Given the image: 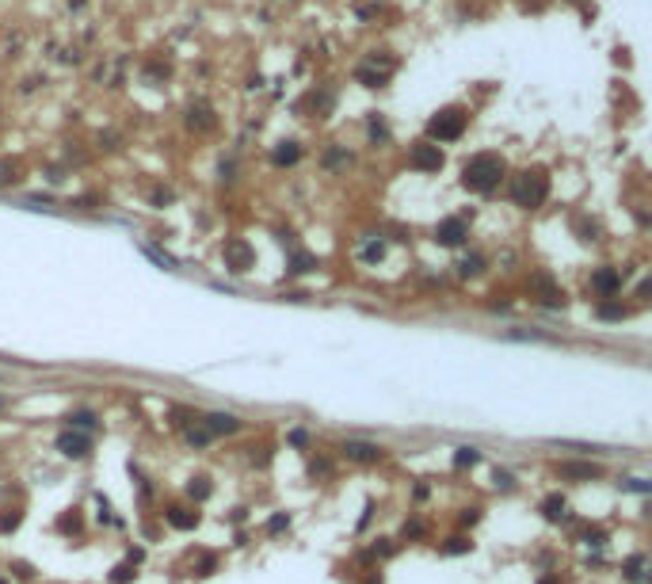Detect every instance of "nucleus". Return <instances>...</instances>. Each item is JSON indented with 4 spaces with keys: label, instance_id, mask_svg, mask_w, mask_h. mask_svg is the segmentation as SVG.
Wrapping results in <instances>:
<instances>
[{
    "label": "nucleus",
    "instance_id": "27",
    "mask_svg": "<svg viewBox=\"0 0 652 584\" xmlns=\"http://www.w3.org/2000/svg\"><path fill=\"white\" fill-rule=\"evenodd\" d=\"M313 268H317V256H313V252H294V256H290L286 275H306V271H313Z\"/></svg>",
    "mask_w": 652,
    "mask_h": 584
},
{
    "label": "nucleus",
    "instance_id": "33",
    "mask_svg": "<svg viewBox=\"0 0 652 584\" xmlns=\"http://www.w3.org/2000/svg\"><path fill=\"white\" fill-rule=\"evenodd\" d=\"M385 12V4H355V16L363 23H370V20H378V16Z\"/></svg>",
    "mask_w": 652,
    "mask_h": 584
},
{
    "label": "nucleus",
    "instance_id": "15",
    "mask_svg": "<svg viewBox=\"0 0 652 584\" xmlns=\"http://www.w3.org/2000/svg\"><path fill=\"white\" fill-rule=\"evenodd\" d=\"M351 165H355V153L347 145H328L325 153H320V168H325V172H347Z\"/></svg>",
    "mask_w": 652,
    "mask_h": 584
},
{
    "label": "nucleus",
    "instance_id": "38",
    "mask_svg": "<svg viewBox=\"0 0 652 584\" xmlns=\"http://www.w3.org/2000/svg\"><path fill=\"white\" fill-rule=\"evenodd\" d=\"M145 256H153V260L160 263V268H168V271L176 268V260H172V256H164V252H160V249H149V244H145Z\"/></svg>",
    "mask_w": 652,
    "mask_h": 584
},
{
    "label": "nucleus",
    "instance_id": "21",
    "mask_svg": "<svg viewBox=\"0 0 652 584\" xmlns=\"http://www.w3.org/2000/svg\"><path fill=\"white\" fill-rule=\"evenodd\" d=\"M164 520L172 523L176 531H195V527H198V512H195L191 504H168Z\"/></svg>",
    "mask_w": 652,
    "mask_h": 584
},
{
    "label": "nucleus",
    "instance_id": "46",
    "mask_svg": "<svg viewBox=\"0 0 652 584\" xmlns=\"http://www.w3.org/2000/svg\"><path fill=\"white\" fill-rule=\"evenodd\" d=\"M538 584H565V577H561V573H545V577L538 580Z\"/></svg>",
    "mask_w": 652,
    "mask_h": 584
},
{
    "label": "nucleus",
    "instance_id": "37",
    "mask_svg": "<svg viewBox=\"0 0 652 584\" xmlns=\"http://www.w3.org/2000/svg\"><path fill=\"white\" fill-rule=\"evenodd\" d=\"M458 523H461V527H477V523H481V508H461Z\"/></svg>",
    "mask_w": 652,
    "mask_h": 584
},
{
    "label": "nucleus",
    "instance_id": "49",
    "mask_svg": "<svg viewBox=\"0 0 652 584\" xmlns=\"http://www.w3.org/2000/svg\"><path fill=\"white\" fill-rule=\"evenodd\" d=\"M648 516H652V504H648Z\"/></svg>",
    "mask_w": 652,
    "mask_h": 584
},
{
    "label": "nucleus",
    "instance_id": "35",
    "mask_svg": "<svg viewBox=\"0 0 652 584\" xmlns=\"http://www.w3.org/2000/svg\"><path fill=\"white\" fill-rule=\"evenodd\" d=\"M16 172H20V165H16V161H0V184H16V180H20Z\"/></svg>",
    "mask_w": 652,
    "mask_h": 584
},
{
    "label": "nucleus",
    "instance_id": "36",
    "mask_svg": "<svg viewBox=\"0 0 652 584\" xmlns=\"http://www.w3.org/2000/svg\"><path fill=\"white\" fill-rule=\"evenodd\" d=\"M286 527H290V516L279 512V516H271V520H267V535H282Z\"/></svg>",
    "mask_w": 652,
    "mask_h": 584
},
{
    "label": "nucleus",
    "instance_id": "8",
    "mask_svg": "<svg viewBox=\"0 0 652 584\" xmlns=\"http://www.w3.org/2000/svg\"><path fill=\"white\" fill-rule=\"evenodd\" d=\"M531 294H534V302L545 306V309H565V306H569L565 290L557 287V282L545 275V271H534V275H531Z\"/></svg>",
    "mask_w": 652,
    "mask_h": 584
},
{
    "label": "nucleus",
    "instance_id": "1",
    "mask_svg": "<svg viewBox=\"0 0 652 584\" xmlns=\"http://www.w3.org/2000/svg\"><path fill=\"white\" fill-rule=\"evenodd\" d=\"M507 184V161L500 153H473L461 165V187L469 195H493Z\"/></svg>",
    "mask_w": 652,
    "mask_h": 584
},
{
    "label": "nucleus",
    "instance_id": "24",
    "mask_svg": "<svg viewBox=\"0 0 652 584\" xmlns=\"http://www.w3.org/2000/svg\"><path fill=\"white\" fill-rule=\"evenodd\" d=\"M485 268H488L485 252H469V256H461V260H458V275H461V279H477V275H485Z\"/></svg>",
    "mask_w": 652,
    "mask_h": 584
},
{
    "label": "nucleus",
    "instance_id": "23",
    "mask_svg": "<svg viewBox=\"0 0 652 584\" xmlns=\"http://www.w3.org/2000/svg\"><path fill=\"white\" fill-rule=\"evenodd\" d=\"M569 225H572V233H576V237H580L584 244H595V241L603 237L599 222H591L588 214H572V218H569Z\"/></svg>",
    "mask_w": 652,
    "mask_h": 584
},
{
    "label": "nucleus",
    "instance_id": "7",
    "mask_svg": "<svg viewBox=\"0 0 652 584\" xmlns=\"http://www.w3.org/2000/svg\"><path fill=\"white\" fill-rule=\"evenodd\" d=\"M622 282H626V271L622 268H610V263H603V268L591 271V294L599 298V302H610V298L622 294Z\"/></svg>",
    "mask_w": 652,
    "mask_h": 584
},
{
    "label": "nucleus",
    "instance_id": "20",
    "mask_svg": "<svg viewBox=\"0 0 652 584\" xmlns=\"http://www.w3.org/2000/svg\"><path fill=\"white\" fill-rule=\"evenodd\" d=\"M301 107L313 111V119H325L328 111L336 107V92H332V88H313V92L306 96V103H301Z\"/></svg>",
    "mask_w": 652,
    "mask_h": 584
},
{
    "label": "nucleus",
    "instance_id": "42",
    "mask_svg": "<svg viewBox=\"0 0 652 584\" xmlns=\"http://www.w3.org/2000/svg\"><path fill=\"white\" fill-rule=\"evenodd\" d=\"M214 569H217V558H214V554H206V558L198 561V569H195V573H198V577H210Z\"/></svg>",
    "mask_w": 652,
    "mask_h": 584
},
{
    "label": "nucleus",
    "instance_id": "32",
    "mask_svg": "<svg viewBox=\"0 0 652 584\" xmlns=\"http://www.w3.org/2000/svg\"><path fill=\"white\" fill-rule=\"evenodd\" d=\"M107 580H111V584H130V580H134V561H126V565H115Z\"/></svg>",
    "mask_w": 652,
    "mask_h": 584
},
{
    "label": "nucleus",
    "instance_id": "22",
    "mask_svg": "<svg viewBox=\"0 0 652 584\" xmlns=\"http://www.w3.org/2000/svg\"><path fill=\"white\" fill-rule=\"evenodd\" d=\"M538 512H542V520H550V523H561V520H569V501H565L561 493H550V496H542V504H538Z\"/></svg>",
    "mask_w": 652,
    "mask_h": 584
},
{
    "label": "nucleus",
    "instance_id": "10",
    "mask_svg": "<svg viewBox=\"0 0 652 584\" xmlns=\"http://www.w3.org/2000/svg\"><path fill=\"white\" fill-rule=\"evenodd\" d=\"M222 256H225V268L237 271V275H244V271H252V263H256V249H252L248 241L233 237L222 244Z\"/></svg>",
    "mask_w": 652,
    "mask_h": 584
},
{
    "label": "nucleus",
    "instance_id": "26",
    "mask_svg": "<svg viewBox=\"0 0 652 584\" xmlns=\"http://www.w3.org/2000/svg\"><path fill=\"white\" fill-rule=\"evenodd\" d=\"M595 317H599V321H626L629 306H622V302H599V306H595Z\"/></svg>",
    "mask_w": 652,
    "mask_h": 584
},
{
    "label": "nucleus",
    "instance_id": "31",
    "mask_svg": "<svg viewBox=\"0 0 652 584\" xmlns=\"http://www.w3.org/2000/svg\"><path fill=\"white\" fill-rule=\"evenodd\" d=\"M69 428H77V431H92V428H96V412H92V409H77V412H69Z\"/></svg>",
    "mask_w": 652,
    "mask_h": 584
},
{
    "label": "nucleus",
    "instance_id": "6",
    "mask_svg": "<svg viewBox=\"0 0 652 584\" xmlns=\"http://www.w3.org/2000/svg\"><path fill=\"white\" fill-rule=\"evenodd\" d=\"M431 241L439 244V249H461V244L469 241V218H461V214H450V218H442V222L431 230Z\"/></svg>",
    "mask_w": 652,
    "mask_h": 584
},
{
    "label": "nucleus",
    "instance_id": "30",
    "mask_svg": "<svg viewBox=\"0 0 652 584\" xmlns=\"http://www.w3.org/2000/svg\"><path fill=\"white\" fill-rule=\"evenodd\" d=\"M481 463V451L477 447H458L454 451V470H473Z\"/></svg>",
    "mask_w": 652,
    "mask_h": 584
},
{
    "label": "nucleus",
    "instance_id": "9",
    "mask_svg": "<svg viewBox=\"0 0 652 584\" xmlns=\"http://www.w3.org/2000/svg\"><path fill=\"white\" fill-rule=\"evenodd\" d=\"M58 455L61 458H69V463H80V458H88L92 455V436L88 431H77V428H65L58 431Z\"/></svg>",
    "mask_w": 652,
    "mask_h": 584
},
{
    "label": "nucleus",
    "instance_id": "48",
    "mask_svg": "<svg viewBox=\"0 0 652 584\" xmlns=\"http://www.w3.org/2000/svg\"><path fill=\"white\" fill-rule=\"evenodd\" d=\"M0 584H8V580H4V577H0Z\"/></svg>",
    "mask_w": 652,
    "mask_h": 584
},
{
    "label": "nucleus",
    "instance_id": "17",
    "mask_svg": "<svg viewBox=\"0 0 652 584\" xmlns=\"http://www.w3.org/2000/svg\"><path fill=\"white\" fill-rule=\"evenodd\" d=\"M603 470L595 466V463H561L557 466V477H565V482H595V477H599Z\"/></svg>",
    "mask_w": 652,
    "mask_h": 584
},
{
    "label": "nucleus",
    "instance_id": "34",
    "mask_svg": "<svg viewBox=\"0 0 652 584\" xmlns=\"http://www.w3.org/2000/svg\"><path fill=\"white\" fill-rule=\"evenodd\" d=\"M493 485L504 489V493H512V489H515V477L507 474V470H493Z\"/></svg>",
    "mask_w": 652,
    "mask_h": 584
},
{
    "label": "nucleus",
    "instance_id": "29",
    "mask_svg": "<svg viewBox=\"0 0 652 584\" xmlns=\"http://www.w3.org/2000/svg\"><path fill=\"white\" fill-rule=\"evenodd\" d=\"M622 493H637V496H652V477H626L618 482Z\"/></svg>",
    "mask_w": 652,
    "mask_h": 584
},
{
    "label": "nucleus",
    "instance_id": "13",
    "mask_svg": "<svg viewBox=\"0 0 652 584\" xmlns=\"http://www.w3.org/2000/svg\"><path fill=\"white\" fill-rule=\"evenodd\" d=\"M622 577L629 584H652V558L648 554H629L622 561Z\"/></svg>",
    "mask_w": 652,
    "mask_h": 584
},
{
    "label": "nucleus",
    "instance_id": "43",
    "mask_svg": "<svg viewBox=\"0 0 652 584\" xmlns=\"http://www.w3.org/2000/svg\"><path fill=\"white\" fill-rule=\"evenodd\" d=\"M290 447H309V431L306 428H294V431H290Z\"/></svg>",
    "mask_w": 652,
    "mask_h": 584
},
{
    "label": "nucleus",
    "instance_id": "3",
    "mask_svg": "<svg viewBox=\"0 0 652 584\" xmlns=\"http://www.w3.org/2000/svg\"><path fill=\"white\" fill-rule=\"evenodd\" d=\"M466 130H469V107H458V103L439 107L428 122H423V138L435 141V145L461 141V138H466Z\"/></svg>",
    "mask_w": 652,
    "mask_h": 584
},
{
    "label": "nucleus",
    "instance_id": "25",
    "mask_svg": "<svg viewBox=\"0 0 652 584\" xmlns=\"http://www.w3.org/2000/svg\"><path fill=\"white\" fill-rule=\"evenodd\" d=\"M469 550H473V539H469V535H450V539L439 546V554H447V558H458V554H469Z\"/></svg>",
    "mask_w": 652,
    "mask_h": 584
},
{
    "label": "nucleus",
    "instance_id": "45",
    "mask_svg": "<svg viewBox=\"0 0 652 584\" xmlns=\"http://www.w3.org/2000/svg\"><path fill=\"white\" fill-rule=\"evenodd\" d=\"M637 298H652V279H645V282L637 287Z\"/></svg>",
    "mask_w": 652,
    "mask_h": 584
},
{
    "label": "nucleus",
    "instance_id": "5",
    "mask_svg": "<svg viewBox=\"0 0 652 584\" xmlns=\"http://www.w3.org/2000/svg\"><path fill=\"white\" fill-rule=\"evenodd\" d=\"M442 165H447L442 145H435V141H428V138H420V141H412V145H409V168H412V172L431 176V172H442Z\"/></svg>",
    "mask_w": 652,
    "mask_h": 584
},
{
    "label": "nucleus",
    "instance_id": "39",
    "mask_svg": "<svg viewBox=\"0 0 652 584\" xmlns=\"http://www.w3.org/2000/svg\"><path fill=\"white\" fill-rule=\"evenodd\" d=\"M378 554H382V558H393V554H397L393 539H378V542H374V558H378Z\"/></svg>",
    "mask_w": 652,
    "mask_h": 584
},
{
    "label": "nucleus",
    "instance_id": "44",
    "mask_svg": "<svg viewBox=\"0 0 652 584\" xmlns=\"http://www.w3.org/2000/svg\"><path fill=\"white\" fill-rule=\"evenodd\" d=\"M584 542H588V546H603V542H607V535H603L599 527H588V535H584Z\"/></svg>",
    "mask_w": 652,
    "mask_h": 584
},
{
    "label": "nucleus",
    "instance_id": "11",
    "mask_svg": "<svg viewBox=\"0 0 652 584\" xmlns=\"http://www.w3.org/2000/svg\"><path fill=\"white\" fill-rule=\"evenodd\" d=\"M339 451H344L347 463H363V466H374V463H382V458H385V451L378 443H366V439H347Z\"/></svg>",
    "mask_w": 652,
    "mask_h": 584
},
{
    "label": "nucleus",
    "instance_id": "2",
    "mask_svg": "<svg viewBox=\"0 0 652 584\" xmlns=\"http://www.w3.org/2000/svg\"><path fill=\"white\" fill-rule=\"evenodd\" d=\"M507 199L519 210H542L550 203V172L545 168H523V172L507 176Z\"/></svg>",
    "mask_w": 652,
    "mask_h": 584
},
{
    "label": "nucleus",
    "instance_id": "14",
    "mask_svg": "<svg viewBox=\"0 0 652 584\" xmlns=\"http://www.w3.org/2000/svg\"><path fill=\"white\" fill-rule=\"evenodd\" d=\"M203 424L214 431V439L217 436H237V431L244 428V420L233 417V412H203Z\"/></svg>",
    "mask_w": 652,
    "mask_h": 584
},
{
    "label": "nucleus",
    "instance_id": "4",
    "mask_svg": "<svg viewBox=\"0 0 652 584\" xmlns=\"http://www.w3.org/2000/svg\"><path fill=\"white\" fill-rule=\"evenodd\" d=\"M397 73V58L390 50H370L366 54L363 61L355 65V81L363 84V88H385V84H390V77Z\"/></svg>",
    "mask_w": 652,
    "mask_h": 584
},
{
    "label": "nucleus",
    "instance_id": "28",
    "mask_svg": "<svg viewBox=\"0 0 652 584\" xmlns=\"http://www.w3.org/2000/svg\"><path fill=\"white\" fill-rule=\"evenodd\" d=\"M214 493V482L206 474H198V477H191V485H187V496H191V501H206V496Z\"/></svg>",
    "mask_w": 652,
    "mask_h": 584
},
{
    "label": "nucleus",
    "instance_id": "41",
    "mask_svg": "<svg viewBox=\"0 0 652 584\" xmlns=\"http://www.w3.org/2000/svg\"><path fill=\"white\" fill-rule=\"evenodd\" d=\"M16 527H20V512H4V516H0V531H16Z\"/></svg>",
    "mask_w": 652,
    "mask_h": 584
},
{
    "label": "nucleus",
    "instance_id": "16",
    "mask_svg": "<svg viewBox=\"0 0 652 584\" xmlns=\"http://www.w3.org/2000/svg\"><path fill=\"white\" fill-rule=\"evenodd\" d=\"M366 141H370L374 149H385V145L393 141L390 122H385V115H378V111H370V115H366Z\"/></svg>",
    "mask_w": 652,
    "mask_h": 584
},
{
    "label": "nucleus",
    "instance_id": "40",
    "mask_svg": "<svg viewBox=\"0 0 652 584\" xmlns=\"http://www.w3.org/2000/svg\"><path fill=\"white\" fill-rule=\"evenodd\" d=\"M428 535V527H423L420 520H412V523H404V539H423Z\"/></svg>",
    "mask_w": 652,
    "mask_h": 584
},
{
    "label": "nucleus",
    "instance_id": "19",
    "mask_svg": "<svg viewBox=\"0 0 652 584\" xmlns=\"http://www.w3.org/2000/svg\"><path fill=\"white\" fill-rule=\"evenodd\" d=\"M298 161H301V141H294V138L279 141V145L271 149V165L275 168H294Z\"/></svg>",
    "mask_w": 652,
    "mask_h": 584
},
{
    "label": "nucleus",
    "instance_id": "18",
    "mask_svg": "<svg viewBox=\"0 0 652 584\" xmlns=\"http://www.w3.org/2000/svg\"><path fill=\"white\" fill-rule=\"evenodd\" d=\"M187 130H195V134H206V130H214V107L210 103H191V111H187Z\"/></svg>",
    "mask_w": 652,
    "mask_h": 584
},
{
    "label": "nucleus",
    "instance_id": "47",
    "mask_svg": "<svg viewBox=\"0 0 652 584\" xmlns=\"http://www.w3.org/2000/svg\"><path fill=\"white\" fill-rule=\"evenodd\" d=\"M561 4H572V8H580V4H588V0H561Z\"/></svg>",
    "mask_w": 652,
    "mask_h": 584
},
{
    "label": "nucleus",
    "instance_id": "12",
    "mask_svg": "<svg viewBox=\"0 0 652 584\" xmlns=\"http://www.w3.org/2000/svg\"><path fill=\"white\" fill-rule=\"evenodd\" d=\"M385 252H390V241L382 237V233H363L355 244V256L363 260V263H378V260H385Z\"/></svg>",
    "mask_w": 652,
    "mask_h": 584
}]
</instances>
